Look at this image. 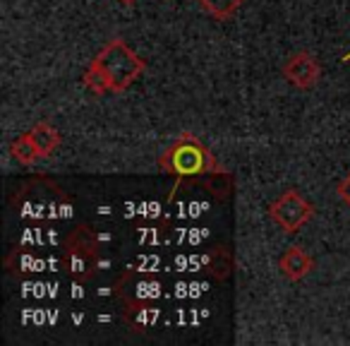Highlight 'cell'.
Returning <instances> with one entry per match:
<instances>
[{
    "label": "cell",
    "mask_w": 350,
    "mask_h": 346,
    "mask_svg": "<svg viewBox=\"0 0 350 346\" xmlns=\"http://www.w3.org/2000/svg\"><path fill=\"white\" fill-rule=\"evenodd\" d=\"M146 63L127 49L122 39H113L103 46V51L92 60V65L84 73L82 82L92 94H106V92H122L127 89L142 73Z\"/></svg>",
    "instance_id": "obj_1"
},
{
    "label": "cell",
    "mask_w": 350,
    "mask_h": 346,
    "mask_svg": "<svg viewBox=\"0 0 350 346\" xmlns=\"http://www.w3.org/2000/svg\"><path fill=\"white\" fill-rule=\"evenodd\" d=\"M161 166L178 178L211 176V171H216V161L211 159V154L204 149V145L192 135H183L180 140L175 142V145L161 156Z\"/></svg>",
    "instance_id": "obj_2"
},
{
    "label": "cell",
    "mask_w": 350,
    "mask_h": 346,
    "mask_svg": "<svg viewBox=\"0 0 350 346\" xmlns=\"http://www.w3.org/2000/svg\"><path fill=\"white\" fill-rule=\"evenodd\" d=\"M269 214H271V219L276 221L283 231L293 234V231H297L300 226H305L307 221L312 219L314 207H312L297 190H286L276 202H271Z\"/></svg>",
    "instance_id": "obj_3"
},
{
    "label": "cell",
    "mask_w": 350,
    "mask_h": 346,
    "mask_svg": "<svg viewBox=\"0 0 350 346\" xmlns=\"http://www.w3.org/2000/svg\"><path fill=\"white\" fill-rule=\"evenodd\" d=\"M319 75H321L319 60L312 53H307V51H297V53H293L291 58L283 63V77L297 89L314 87V84L319 82Z\"/></svg>",
    "instance_id": "obj_4"
},
{
    "label": "cell",
    "mask_w": 350,
    "mask_h": 346,
    "mask_svg": "<svg viewBox=\"0 0 350 346\" xmlns=\"http://www.w3.org/2000/svg\"><path fill=\"white\" fill-rule=\"evenodd\" d=\"M278 269H281V274L288 279V282H297V279L307 277V274L314 269V260H312L302 248L291 245V248L283 250L281 260H278Z\"/></svg>",
    "instance_id": "obj_5"
},
{
    "label": "cell",
    "mask_w": 350,
    "mask_h": 346,
    "mask_svg": "<svg viewBox=\"0 0 350 346\" xmlns=\"http://www.w3.org/2000/svg\"><path fill=\"white\" fill-rule=\"evenodd\" d=\"M29 137H31V142H34L36 149H39L41 159H44V156H51L60 145V132L55 130L51 123H36V125L29 130Z\"/></svg>",
    "instance_id": "obj_6"
},
{
    "label": "cell",
    "mask_w": 350,
    "mask_h": 346,
    "mask_svg": "<svg viewBox=\"0 0 350 346\" xmlns=\"http://www.w3.org/2000/svg\"><path fill=\"white\" fill-rule=\"evenodd\" d=\"M10 154L15 156V161H17V164H22V166H31L36 159H41L39 149H36L34 142H31L29 132L15 137V140L10 142Z\"/></svg>",
    "instance_id": "obj_7"
},
{
    "label": "cell",
    "mask_w": 350,
    "mask_h": 346,
    "mask_svg": "<svg viewBox=\"0 0 350 346\" xmlns=\"http://www.w3.org/2000/svg\"><path fill=\"white\" fill-rule=\"evenodd\" d=\"M211 17L216 20H228L230 15L238 12V8L243 5V0H197Z\"/></svg>",
    "instance_id": "obj_8"
},
{
    "label": "cell",
    "mask_w": 350,
    "mask_h": 346,
    "mask_svg": "<svg viewBox=\"0 0 350 346\" xmlns=\"http://www.w3.org/2000/svg\"><path fill=\"white\" fill-rule=\"evenodd\" d=\"M338 193H340V197H343V200H345V202H348V205H350V176L345 178V181H343V183H340V186H338Z\"/></svg>",
    "instance_id": "obj_9"
},
{
    "label": "cell",
    "mask_w": 350,
    "mask_h": 346,
    "mask_svg": "<svg viewBox=\"0 0 350 346\" xmlns=\"http://www.w3.org/2000/svg\"><path fill=\"white\" fill-rule=\"evenodd\" d=\"M120 3H125V5H130V3H135V0H120Z\"/></svg>",
    "instance_id": "obj_10"
},
{
    "label": "cell",
    "mask_w": 350,
    "mask_h": 346,
    "mask_svg": "<svg viewBox=\"0 0 350 346\" xmlns=\"http://www.w3.org/2000/svg\"><path fill=\"white\" fill-rule=\"evenodd\" d=\"M345 60H350V55H345V58H343V63H345Z\"/></svg>",
    "instance_id": "obj_11"
}]
</instances>
